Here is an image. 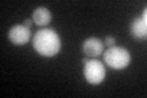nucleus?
Wrapping results in <instances>:
<instances>
[{
    "instance_id": "nucleus-1",
    "label": "nucleus",
    "mask_w": 147,
    "mask_h": 98,
    "mask_svg": "<svg viewBox=\"0 0 147 98\" xmlns=\"http://www.w3.org/2000/svg\"><path fill=\"white\" fill-rule=\"evenodd\" d=\"M33 48L43 57H54L61 48V41L52 28L39 30L33 37Z\"/></svg>"
},
{
    "instance_id": "nucleus-2",
    "label": "nucleus",
    "mask_w": 147,
    "mask_h": 98,
    "mask_svg": "<svg viewBox=\"0 0 147 98\" xmlns=\"http://www.w3.org/2000/svg\"><path fill=\"white\" fill-rule=\"evenodd\" d=\"M130 53L123 47H109L104 52V62L109 68L114 70L125 69L130 64Z\"/></svg>"
},
{
    "instance_id": "nucleus-3",
    "label": "nucleus",
    "mask_w": 147,
    "mask_h": 98,
    "mask_svg": "<svg viewBox=\"0 0 147 98\" xmlns=\"http://www.w3.org/2000/svg\"><path fill=\"white\" fill-rule=\"evenodd\" d=\"M84 75L90 83H100L105 77V68L103 63L99 60H87L84 68Z\"/></svg>"
},
{
    "instance_id": "nucleus-4",
    "label": "nucleus",
    "mask_w": 147,
    "mask_h": 98,
    "mask_svg": "<svg viewBox=\"0 0 147 98\" xmlns=\"http://www.w3.org/2000/svg\"><path fill=\"white\" fill-rule=\"evenodd\" d=\"M31 38V31L25 25H15L9 31V39L13 44L22 45L27 43Z\"/></svg>"
},
{
    "instance_id": "nucleus-5",
    "label": "nucleus",
    "mask_w": 147,
    "mask_h": 98,
    "mask_svg": "<svg viewBox=\"0 0 147 98\" xmlns=\"http://www.w3.org/2000/svg\"><path fill=\"white\" fill-rule=\"evenodd\" d=\"M130 33L132 37H135L136 39H145L147 36V11H145L142 15L136 17L135 20H132L130 23Z\"/></svg>"
},
{
    "instance_id": "nucleus-6",
    "label": "nucleus",
    "mask_w": 147,
    "mask_h": 98,
    "mask_svg": "<svg viewBox=\"0 0 147 98\" xmlns=\"http://www.w3.org/2000/svg\"><path fill=\"white\" fill-rule=\"evenodd\" d=\"M82 50H84V53L87 57H91V58L99 57L103 53V43L102 41L96 38V37H91V38H87L84 42Z\"/></svg>"
},
{
    "instance_id": "nucleus-7",
    "label": "nucleus",
    "mask_w": 147,
    "mask_h": 98,
    "mask_svg": "<svg viewBox=\"0 0 147 98\" xmlns=\"http://www.w3.org/2000/svg\"><path fill=\"white\" fill-rule=\"evenodd\" d=\"M32 20L37 26H45L52 20V14L47 7H37L32 14Z\"/></svg>"
},
{
    "instance_id": "nucleus-8",
    "label": "nucleus",
    "mask_w": 147,
    "mask_h": 98,
    "mask_svg": "<svg viewBox=\"0 0 147 98\" xmlns=\"http://www.w3.org/2000/svg\"><path fill=\"white\" fill-rule=\"evenodd\" d=\"M114 43H115V38L112 36H108L107 38H105V44H107L108 47H113Z\"/></svg>"
},
{
    "instance_id": "nucleus-9",
    "label": "nucleus",
    "mask_w": 147,
    "mask_h": 98,
    "mask_svg": "<svg viewBox=\"0 0 147 98\" xmlns=\"http://www.w3.org/2000/svg\"><path fill=\"white\" fill-rule=\"evenodd\" d=\"M32 23H33V20H30V18H27V20H25V23H24V25H25L26 27H28V28H30Z\"/></svg>"
}]
</instances>
